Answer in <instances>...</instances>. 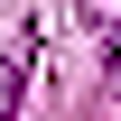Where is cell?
<instances>
[{
	"instance_id": "obj_1",
	"label": "cell",
	"mask_w": 121,
	"mask_h": 121,
	"mask_svg": "<svg viewBox=\"0 0 121 121\" xmlns=\"http://www.w3.org/2000/svg\"><path fill=\"white\" fill-rule=\"evenodd\" d=\"M19 93H28V56H0V121H19Z\"/></svg>"
}]
</instances>
